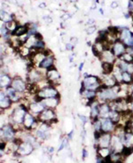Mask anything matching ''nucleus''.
I'll use <instances>...</instances> for the list:
<instances>
[{
  "label": "nucleus",
  "mask_w": 133,
  "mask_h": 163,
  "mask_svg": "<svg viewBox=\"0 0 133 163\" xmlns=\"http://www.w3.org/2000/svg\"><path fill=\"white\" fill-rule=\"evenodd\" d=\"M28 112V108L23 104L19 105L17 107H15L10 115L9 121L12 125H22L23 124V121L26 114Z\"/></svg>",
  "instance_id": "nucleus-1"
},
{
  "label": "nucleus",
  "mask_w": 133,
  "mask_h": 163,
  "mask_svg": "<svg viewBox=\"0 0 133 163\" xmlns=\"http://www.w3.org/2000/svg\"><path fill=\"white\" fill-rule=\"evenodd\" d=\"M118 97V94L113 90V88H104L101 86L100 89L97 92V100L100 104L114 101Z\"/></svg>",
  "instance_id": "nucleus-2"
},
{
  "label": "nucleus",
  "mask_w": 133,
  "mask_h": 163,
  "mask_svg": "<svg viewBox=\"0 0 133 163\" xmlns=\"http://www.w3.org/2000/svg\"><path fill=\"white\" fill-rule=\"evenodd\" d=\"M81 84L85 88V90H91V91H94V92H98L100 89V87L102 86L101 81L99 76L90 75V74L88 76L84 77V79L82 80Z\"/></svg>",
  "instance_id": "nucleus-3"
},
{
  "label": "nucleus",
  "mask_w": 133,
  "mask_h": 163,
  "mask_svg": "<svg viewBox=\"0 0 133 163\" xmlns=\"http://www.w3.org/2000/svg\"><path fill=\"white\" fill-rule=\"evenodd\" d=\"M42 70L43 69L38 68H34L29 71H27L26 79L27 83L37 84L42 80L45 79L46 78V72L42 73Z\"/></svg>",
  "instance_id": "nucleus-4"
},
{
  "label": "nucleus",
  "mask_w": 133,
  "mask_h": 163,
  "mask_svg": "<svg viewBox=\"0 0 133 163\" xmlns=\"http://www.w3.org/2000/svg\"><path fill=\"white\" fill-rule=\"evenodd\" d=\"M0 135H1V140H4L5 142H10L16 138L17 131L11 123H6L1 126Z\"/></svg>",
  "instance_id": "nucleus-5"
},
{
  "label": "nucleus",
  "mask_w": 133,
  "mask_h": 163,
  "mask_svg": "<svg viewBox=\"0 0 133 163\" xmlns=\"http://www.w3.org/2000/svg\"><path fill=\"white\" fill-rule=\"evenodd\" d=\"M50 127L51 125L46 122H40L38 128L36 130L35 136L40 142H43L45 140H47L51 137L50 132Z\"/></svg>",
  "instance_id": "nucleus-6"
},
{
  "label": "nucleus",
  "mask_w": 133,
  "mask_h": 163,
  "mask_svg": "<svg viewBox=\"0 0 133 163\" xmlns=\"http://www.w3.org/2000/svg\"><path fill=\"white\" fill-rule=\"evenodd\" d=\"M36 118L40 122H46L50 125L57 121L56 113L51 108H45V110L38 116H36Z\"/></svg>",
  "instance_id": "nucleus-7"
},
{
  "label": "nucleus",
  "mask_w": 133,
  "mask_h": 163,
  "mask_svg": "<svg viewBox=\"0 0 133 163\" xmlns=\"http://www.w3.org/2000/svg\"><path fill=\"white\" fill-rule=\"evenodd\" d=\"M36 96L38 98H41V101L45 98H59V93L58 92V90L56 89L55 86L51 85L49 87H46L45 89L40 90Z\"/></svg>",
  "instance_id": "nucleus-8"
},
{
  "label": "nucleus",
  "mask_w": 133,
  "mask_h": 163,
  "mask_svg": "<svg viewBox=\"0 0 133 163\" xmlns=\"http://www.w3.org/2000/svg\"><path fill=\"white\" fill-rule=\"evenodd\" d=\"M112 133H103L98 140H95V148H110L112 141Z\"/></svg>",
  "instance_id": "nucleus-9"
},
{
  "label": "nucleus",
  "mask_w": 133,
  "mask_h": 163,
  "mask_svg": "<svg viewBox=\"0 0 133 163\" xmlns=\"http://www.w3.org/2000/svg\"><path fill=\"white\" fill-rule=\"evenodd\" d=\"M27 83L25 82L22 78H21L20 76H15L13 78L11 87H13L19 93L22 94L27 92Z\"/></svg>",
  "instance_id": "nucleus-10"
},
{
  "label": "nucleus",
  "mask_w": 133,
  "mask_h": 163,
  "mask_svg": "<svg viewBox=\"0 0 133 163\" xmlns=\"http://www.w3.org/2000/svg\"><path fill=\"white\" fill-rule=\"evenodd\" d=\"M112 51L114 52V56L119 59L120 57H122L126 51H127V46L126 45L122 42L121 40H117L115 43H114V45H112Z\"/></svg>",
  "instance_id": "nucleus-11"
},
{
  "label": "nucleus",
  "mask_w": 133,
  "mask_h": 163,
  "mask_svg": "<svg viewBox=\"0 0 133 163\" xmlns=\"http://www.w3.org/2000/svg\"><path fill=\"white\" fill-rule=\"evenodd\" d=\"M34 150H35V147L31 144L22 141V143L20 144L19 148H18V150H17V152L15 153L17 155H19V156H27Z\"/></svg>",
  "instance_id": "nucleus-12"
},
{
  "label": "nucleus",
  "mask_w": 133,
  "mask_h": 163,
  "mask_svg": "<svg viewBox=\"0 0 133 163\" xmlns=\"http://www.w3.org/2000/svg\"><path fill=\"white\" fill-rule=\"evenodd\" d=\"M123 148H124V145H123L121 138L117 135L113 134L111 144H110L111 153H122Z\"/></svg>",
  "instance_id": "nucleus-13"
},
{
  "label": "nucleus",
  "mask_w": 133,
  "mask_h": 163,
  "mask_svg": "<svg viewBox=\"0 0 133 163\" xmlns=\"http://www.w3.org/2000/svg\"><path fill=\"white\" fill-rule=\"evenodd\" d=\"M100 79L101 81L102 87H104V88H113L118 84V83L115 80V78L114 77L113 74H102V75H101V77H100Z\"/></svg>",
  "instance_id": "nucleus-14"
},
{
  "label": "nucleus",
  "mask_w": 133,
  "mask_h": 163,
  "mask_svg": "<svg viewBox=\"0 0 133 163\" xmlns=\"http://www.w3.org/2000/svg\"><path fill=\"white\" fill-rule=\"evenodd\" d=\"M28 108V112L31 113L32 115H34L35 116H38L44 110H45V106L42 104V102H37V101H34L28 104L27 106Z\"/></svg>",
  "instance_id": "nucleus-15"
},
{
  "label": "nucleus",
  "mask_w": 133,
  "mask_h": 163,
  "mask_svg": "<svg viewBox=\"0 0 133 163\" xmlns=\"http://www.w3.org/2000/svg\"><path fill=\"white\" fill-rule=\"evenodd\" d=\"M101 119V131L103 133H114L116 124H114L109 118H100Z\"/></svg>",
  "instance_id": "nucleus-16"
},
{
  "label": "nucleus",
  "mask_w": 133,
  "mask_h": 163,
  "mask_svg": "<svg viewBox=\"0 0 133 163\" xmlns=\"http://www.w3.org/2000/svg\"><path fill=\"white\" fill-rule=\"evenodd\" d=\"M102 62H106V63H111V64H115L116 60H117V58L114 56V52L112 51L111 49H108V50H105L100 57L99 58Z\"/></svg>",
  "instance_id": "nucleus-17"
},
{
  "label": "nucleus",
  "mask_w": 133,
  "mask_h": 163,
  "mask_svg": "<svg viewBox=\"0 0 133 163\" xmlns=\"http://www.w3.org/2000/svg\"><path fill=\"white\" fill-rule=\"evenodd\" d=\"M46 79L49 80L53 86H55V83H58L60 79V74L59 73V71L55 68V67L53 66L51 68L46 70Z\"/></svg>",
  "instance_id": "nucleus-18"
},
{
  "label": "nucleus",
  "mask_w": 133,
  "mask_h": 163,
  "mask_svg": "<svg viewBox=\"0 0 133 163\" xmlns=\"http://www.w3.org/2000/svg\"><path fill=\"white\" fill-rule=\"evenodd\" d=\"M13 101L11 98L5 94L4 92H0V108L1 110H6L9 109L12 106Z\"/></svg>",
  "instance_id": "nucleus-19"
},
{
  "label": "nucleus",
  "mask_w": 133,
  "mask_h": 163,
  "mask_svg": "<svg viewBox=\"0 0 133 163\" xmlns=\"http://www.w3.org/2000/svg\"><path fill=\"white\" fill-rule=\"evenodd\" d=\"M4 92L5 94L11 98V100L13 101V103H17L20 102L21 99L22 98V97L21 96L22 93H19L18 92H16L13 87H8L6 89H4Z\"/></svg>",
  "instance_id": "nucleus-20"
},
{
  "label": "nucleus",
  "mask_w": 133,
  "mask_h": 163,
  "mask_svg": "<svg viewBox=\"0 0 133 163\" xmlns=\"http://www.w3.org/2000/svg\"><path fill=\"white\" fill-rule=\"evenodd\" d=\"M100 103L97 100V98L90 106V108H91L90 119L91 121H93V120H95V119L100 117Z\"/></svg>",
  "instance_id": "nucleus-21"
},
{
  "label": "nucleus",
  "mask_w": 133,
  "mask_h": 163,
  "mask_svg": "<svg viewBox=\"0 0 133 163\" xmlns=\"http://www.w3.org/2000/svg\"><path fill=\"white\" fill-rule=\"evenodd\" d=\"M60 101V97L59 98H45L41 102L45 106V108H51V109H55Z\"/></svg>",
  "instance_id": "nucleus-22"
},
{
  "label": "nucleus",
  "mask_w": 133,
  "mask_h": 163,
  "mask_svg": "<svg viewBox=\"0 0 133 163\" xmlns=\"http://www.w3.org/2000/svg\"><path fill=\"white\" fill-rule=\"evenodd\" d=\"M54 62H55V58L52 54V55H49V56L45 57V60L39 64V66L37 68H41V69L48 70L49 68H51L52 67L54 66Z\"/></svg>",
  "instance_id": "nucleus-23"
},
{
  "label": "nucleus",
  "mask_w": 133,
  "mask_h": 163,
  "mask_svg": "<svg viewBox=\"0 0 133 163\" xmlns=\"http://www.w3.org/2000/svg\"><path fill=\"white\" fill-rule=\"evenodd\" d=\"M13 82V78H11V76L6 74V73H3L1 71V75H0V87L1 89H6L8 87L11 86Z\"/></svg>",
  "instance_id": "nucleus-24"
},
{
  "label": "nucleus",
  "mask_w": 133,
  "mask_h": 163,
  "mask_svg": "<svg viewBox=\"0 0 133 163\" xmlns=\"http://www.w3.org/2000/svg\"><path fill=\"white\" fill-rule=\"evenodd\" d=\"M123 145L126 147H133V133L132 132H125L122 136L119 137Z\"/></svg>",
  "instance_id": "nucleus-25"
},
{
  "label": "nucleus",
  "mask_w": 133,
  "mask_h": 163,
  "mask_svg": "<svg viewBox=\"0 0 133 163\" xmlns=\"http://www.w3.org/2000/svg\"><path fill=\"white\" fill-rule=\"evenodd\" d=\"M28 30H29L28 25H19L17 27V28L12 33V35L14 36H17V37H21V36L27 34Z\"/></svg>",
  "instance_id": "nucleus-26"
},
{
  "label": "nucleus",
  "mask_w": 133,
  "mask_h": 163,
  "mask_svg": "<svg viewBox=\"0 0 133 163\" xmlns=\"http://www.w3.org/2000/svg\"><path fill=\"white\" fill-rule=\"evenodd\" d=\"M111 107L109 103H101L100 106V118H109Z\"/></svg>",
  "instance_id": "nucleus-27"
},
{
  "label": "nucleus",
  "mask_w": 133,
  "mask_h": 163,
  "mask_svg": "<svg viewBox=\"0 0 133 163\" xmlns=\"http://www.w3.org/2000/svg\"><path fill=\"white\" fill-rule=\"evenodd\" d=\"M133 37V32L130 31L127 28H124L123 30H122L120 32V35H119V40H121L122 42L125 43L127 42L130 38Z\"/></svg>",
  "instance_id": "nucleus-28"
},
{
  "label": "nucleus",
  "mask_w": 133,
  "mask_h": 163,
  "mask_svg": "<svg viewBox=\"0 0 133 163\" xmlns=\"http://www.w3.org/2000/svg\"><path fill=\"white\" fill-rule=\"evenodd\" d=\"M82 97L84 98L87 101L88 100H93L97 98V92L91 91V90H84L82 93Z\"/></svg>",
  "instance_id": "nucleus-29"
},
{
  "label": "nucleus",
  "mask_w": 133,
  "mask_h": 163,
  "mask_svg": "<svg viewBox=\"0 0 133 163\" xmlns=\"http://www.w3.org/2000/svg\"><path fill=\"white\" fill-rule=\"evenodd\" d=\"M97 152V155L105 159L106 161V159L109 158L110 154H111V149L110 148H98L96 149Z\"/></svg>",
  "instance_id": "nucleus-30"
},
{
  "label": "nucleus",
  "mask_w": 133,
  "mask_h": 163,
  "mask_svg": "<svg viewBox=\"0 0 133 163\" xmlns=\"http://www.w3.org/2000/svg\"><path fill=\"white\" fill-rule=\"evenodd\" d=\"M101 69H102V74H110L113 73L114 69V65L111 63H106V62H102L101 64Z\"/></svg>",
  "instance_id": "nucleus-31"
},
{
  "label": "nucleus",
  "mask_w": 133,
  "mask_h": 163,
  "mask_svg": "<svg viewBox=\"0 0 133 163\" xmlns=\"http://www.w3.org/2000/svg\"><path fill=\"white\" fill-rule=\"evenodd\" d=\"M109 119L114 123V124H118L120 122V121L122 120V115L117 112V111H113L111 110L110 114H109Z\"/></svg>",
  "instance_id": "nucleus-32"
},
{
  "label": "nucleus",
  "mask_w": 133,
  "mask_h": 163,
  "mask_svg": "<svg viewBox=\"0 0 133 163\" xmlns=\"http://www.w3.org/2000/svg\"><path fill=\"white\" fill-rule=\"evenodd\" d=\"M133 83V75L128 72H123V83L122 84H132Z\"/></svg>",
  "instance_id": "nucleus-33"
},
{
  "label": "nucleus",
  "mask_w": 133,
  "mask_h": 163,
  "mask_svg": "<svg viewBox=\"0 0 133 163\" xmlns=\"http://www.w3.org/2000/svg\"><path fill=\"white\" fill-rule=\"evenodd\" d=\"M94 131H101V119L99 117L93 121H91Z\"/></svg>",
  "instance_id": "nucleus-34"
},
{
  "label": "nucleus",
  "mask_w": 133,
  "mask_h": 163,
  "mask_svg": "<svg viewBox=\"0 0 133 163\" xmlns=\"http://www.w3.org/2000/svg\"><path fill=\"white\" fill-rule=\"evenodd\" d=\"M5 26H6V28H7V29L9 30V32H11V33H13L16 28H17V27L19 26L18 23L15 22V21H10V22H6L5 23Z\"/></svg>",
  "instance_id": "nucleus-35"
},
{
  "label": "nucleus",
  "mask_w": 133,
  "mask_h": 163,
  "mask_svg": "<svg viewBox=\"0 0 133 163\" xmlns=\"http://www.w3.org/2000/svg\"><path fill=\"white\" fill-rule=\"evenodd\" d=\"M123 126H124L125 132H132L133 133V118H132L127 122H125V124Z\"/></svg>",
  "instance_id": "nucleus-36"
},
{
  "label": "nucleus",
  "mask_w": 133,
  "mask_h": 163,
  "mask_svg": "<svg viewBox=\"0 0 133 163\" xmlns=\"http://www.w3.org/2000/svg\"><path fill=\"white\" fill-rule=\"evenodd\" d=\"M68 141H69V139L68 138V137H67V138H62L61 144H59V149H58V153H59L60 151H62V150H63V149H65V148H68Z\"/></svg>",
  "instance_id": "nucleus-37"
},
{
  "label": "nucleus",
  "mask_w": 133,
  "mask_h": 163,
  "mask_svg": "<svg viewBox=\"0 0 133 163\" xmlns=\"http://www.w3.org/2000/svg\"><path fill=\"white\" fill-rule=\"evenodd\" d=\"M0 31H1V36H2V37L5 36L6 35H8V34L10 33V32H9V30L7 29V28H6L5 24H2V25H1Z\"/></svg>",
  "instance_id": "nucleus-38"
},
{
  "label": "nucleus",
  "mask_w": 133,
  "mask_h": 163,
  "mask_svg": "<svg viewBox=\"0 0 133 163\" xmlns=\"http://www.w3.org/2000/svg\"><path fill=\"white\" fill-rule=\"evenodd\" d=\"M96 31V26L92 25V26H89V28H87V34L88 35H91Z\"/></svg>",
  "instance_id": "nucleus-39"
},
{
  "label": "nucleus",
  "mask_w": 133,
  "mask_h": 163,
  "mask_svg": "<svg viewBox=\"0 0 133 163\" xmlns=\"http://www.w3.org/2000/svg\"><path fill=\"white\" fill-rule=\"evenodd\" d=\"M79 119L81 120V121L83 123V125L84 124H86L88 121H89V118L86 116H84V115H79Z\"/></svg>",
  "instance_id": "nucleus-40"
},
{
  "label": "nucleus",
  "mask_w": 133,
  "mask_h": 163,
  "mask_svg": "<svg viewBox=\"0 0 133 163\" xmlns=\"http://www.w3.org/2000/svg\"><path fill=\"white\" fill-rule=\"evenodd\" d=\"M88 152H87V150L85 149V148H83L82 150V160H85L87 157H88Z\"/></svg>",
  "instance_id": "nucleus-41"
},
{
  "label": "nucleus",
  "mask_w": 133,
  "mask_h": 163,
  "mask_svg": "<svg viewBox=\"0 0 133 163\" xmlns=\"http://www.w3.org/2000/svg\"><path fill=\"white\" fill-rule=\"evenodd\" d=\"M129 10H130L131 15L133 16V2H132V1L129 2Z\"/></svg>",
  "instance_id": "nucleus-42"
},
{
  "label": "nucleus",
  "mask_w": 133,
  "mask_h": 163,
  "mask_svg": "<svg viewBox=\"0 0 133 163\" xmlns=\"http://www.w3.org/2000/svg\"><path fill=\"white\" fill-rule=\"evenodd\" d=\"M46 151H47V153H49V154H53V153H54V148H53V146H50V147H47L46 148Z\"/></svg>",
  "instance_id": "nucleus-43"
},
{
  "label": "nucleus",
  "mask_w": 133,
  "mask_h": 163,
  "mask_svg": "<svg viewBox=\"0 0 133 163\" xmlns=\"http://www.w3.org/2000/svg\"><path fill=\"white\" fill-rule=\"evenodd\" d=\"M66 49H67L68 51H72V50L74 49V45H73L72 44H67V45H66Z\"/></svg>",
  "instance_id": "nucleus-44"
},
{
  "label": "nucleus",
  "mask_w": 133,
  "mask_h": 163,
  "mask_svg": "<svg viewBox=\"0 0 133 163\" xmlns=\"http://www.w3.org/2000/svg\"><path fill=\"white\" fill-rule=\"evenodd\" d=\"M73 135H74V130H71V131L67 135V137H68V138L69 140H72L73 139Z\"/></svg>",
  "instance_id": "nucleus-45"
},
{
  "label": "nucleus",
  "mask_w": 133,
  "mask_h": 163,
  "mask_svg": "<svg viewBox=\"0 0 133 163\" xmlns=\"http://www.w3.org/2000/svg\"><path fill=\"white\" fill-rule=\"evenodd\" d=\"M110 6H111V8H114H114H116L118 6V3L117 2H113Z\"/></svg>",
  "instance_id": "nucleus-46"
},
{
  "label": "nucleus",
  "mask_w": 133,
  "mask_h": 163,
  "mask_svg": "<svg viewBox=\"0 0 133 163\" xmlns=\"http://www.w3.org/2000/svg\"><path fill=\"white\" fill-rule=\"evenodd\" d=\"M129 108H130V110L132 111V115H133V101L132 103H130L129 104Z\"/></svg>",
  "instance_id": "nucleus-47"
},
{
  "label": "nucleus",
  "mask_w": 133,
  "mask_h": 163,
  "mask_svg": "<svg viewBox=\"0 0 133 163\" xmlns=\"http://www.w3.org/2000/svg\"><path fill=\"white\" fill-rule=\"evenodd\" d=\"M46 7V4L45 3H41L39 4V8H45Z\"/></svg>",
  "instance_id": "nucleus-48"
},
{
  "label": "nucleus",
  "mask_w": 133,
  "mask_h": 163,
  "mask_svg": "<svg viewBox=\"0 0 133 163\" xmlns=\"http://www.w3.org/2000/svg\"><path fill=\"white\" fill-rule=\"evenodd\" d=\"M83 65H84V63H83V62H82V63L80 64L79 71H82V68H83Z\"/></svg>",
  "instance_id": "nucleus-49"
},
{
  "label": "nucleus",
  "mask_w": 133,
  "mask_h": 163,
  "mask_svg": "<svg viewBox=\"0 0 133 163\" xmlns=\"http://www.w3.org/2000/svg\"><path fill=\"white\" fill-rule=\"evenodd\" d=\"M93 23H94V21H93V20H91H91H89V21H88V24H89V25H90V24H91V26H92Z\"/></svg>",
  "instance_id": "nucleus-50"
},
{
  "label": "nucleus",
  "mask_w": 133,
  "mask_h": 163,
  "mask_svg": "<svg viewBox=\"0 0 133 163\" xmlns=\"http://www.w3.org/2000/svg\"><path fill=\"white\" fill-rule=\"evenodd\" d=\"M100 13H104V12H103V11H102V9H100Z\"/></svg>",
  "instance_id": "nucleus-51"
},
{
  "label": "nucleus",
  "mask_w": 133,
  "mask_h": 163,
  "mask_svg": "<svg viewBox=\"0 0 133 163\" xmlns=\"http://www.w3.org/2000/svg\"><path fill=\"white\" fill-rule=\"evenodd\" d=\"M105 163H110V162H105Z\"/></svg>",
  "instance_id": "nucleus-52"
},
{
  "label": "nucleus",
  "mask_w": 133,
  "mask_h": 163,
  "mask_svg": "<svg viewBox=\"0 0 133 163\" xmlns=\"http://www.w3.org/2000/svg\"><path fill=\"white\" fill-rule=\"evenodd\" d=\"M131 1H132V2H133V0H131Z\"/></svg>",
  "instance_id": "nucleus-53"
}]
</instances>
